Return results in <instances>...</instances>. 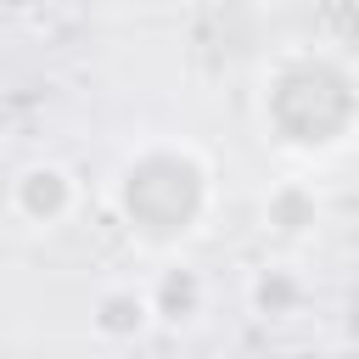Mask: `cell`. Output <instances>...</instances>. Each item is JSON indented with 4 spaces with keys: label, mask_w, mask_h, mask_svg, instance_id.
Masks as SVG:
<instances>
[{
    "label": "cell",
    "mask_w": 359,
    "mask_h": 359,
    "mask_svg": "<svg viewBox=\"0 0 359 359\" xmlns=\"http://www.w3.org/2000/svg\"><path fill=\"white\" fill-rule=\"evenodd\" d=\"M112 208L146 247H174L202 230L213 208V163L191 140H140L112 174Z\"/></svg>",
    "instance_id": "1"
},
{
    "label": "cell",
    "mask_w": 359,
    "mask_h": 359,
    "mask_svg": "<svg viewBox=\"0 0 359 359\" xmlns=\"http://www.w3.org/2000/svg\"><path fill=\"white\" fill-rule=\"evenodd\" d=\"M264 129L286 151H337L359 129V67L337 50L297 45L264 73Z\"/></svg>",
    "instance_id": "2"
},
{
    "label": "cell",
    "mask_w": 359,
    "mask_h": 359,
    "mask_svg": "<svg viewBox=\"0 0 359 359\" xmlns=\"http://www.w3.org/2000/svg\"><path fill=\"white\" fill-rule=\"evenodd\" d=\"M6 208H11L22 224H34V230H56V224L73 219V208H79V174H73L67 163H56V157H34V163H22V168L11 174Z\"/></svg>",
    "instance_id": "3"
},
{
    "label": "cell",
    "mask_w": 359,
    "mask_h": 359,
    "mask_svg": "<svg viewBox=\"0 0 359 359\" xmlns=\"http://www.w3.org/2000/svg\"><path fill=\"white\" fill-rule=\"evenodd\" d=\"M151 325H157V314H151V292L135 286V280H107V286L90 297V331H95L101 342H112V348L140 342Z\"/></svg>",
    "instance_id": "4"
},
{
    "label": "cell",
    "mask_w": 359,
    "mask_h": 359,
    "mask_svg": "<svg viewBox=\"0 0 359 359\" xmlns=\"http://www.w3.org/2000/svg\"><path fill=\"white\" fill-rule=\"evenodd\" d=\"M146 292H151L157 325H191V320L208 309V275H202L196 264H168V269H157V275L146 280Z\"/></svg>",
    "instance_id": "5"
},
{
    "label": "cell",
    "mask_w": 359,
    "mask_h": 359,
    "mask_svg": "<svg viewBox=\"0 0 359 359\" xmlns=\"http://www.w3.org/2000/svg\"><path fill=\"white\" fill-rule=\"evenodd\" d=\"M320 191L309 185V180H275L269 185V196H264V224L275 230V236H286V241H297V236H314L320 230Z\"/></svg>",
    "instance_id": "6"
},
{
    "label": "cell",
    "mask_w": 359,
    "mask_h": 359,
    "mask_svg": "<svg viewBox=\"0 0 359 359\" xmlns=\"http://www.w3.org/2000/svg\"><path fill=\"white\" fill-rule=\"evenodd\" d=\"M247 303H252V314H264V320H292V314L309 303V280H303L292 264H264V269H252V280H247Z\"/></svg>",
    "instance_id": "7"
}]
</instances>
